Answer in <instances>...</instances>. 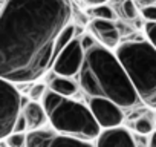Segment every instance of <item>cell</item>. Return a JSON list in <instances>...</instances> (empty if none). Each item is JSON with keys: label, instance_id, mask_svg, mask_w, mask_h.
I'll return each instance as SVG.
<instances>
[{"label": "cell", "instance_id": "1", "mask_svg": "<svg viewBox=\"0 0 156 147\" xmlns=\"http://www.w3.org/2000/svg\"><path fill=\"white\" fill-rule=\"evenodd\" d=\"M69 0H5L0 9V78L32 83L49 69L55 40L69 25Z\"/></svg>", "mask_w": 156, "mask_h": 147}, {"label": "cell", "instance_id": "2", "mask_svg": "<svg viewBox=\"0 0 156 147\" xmlns=\"http://www.w3.org/2000/svg\"><path fill=\"white\" fill-rule=\"evenodd\" d=\"M80 86L87 97L107 98L122 109L139 104V97L116 54L97 43L84 52Z\"/></svg>", "mask_w": 156, "mask_h": 147}, {"label": "cell", "instance_id": "3", "mask_svg": "<svg viewBox=\"0 0 156 147\" xmlns=\"http://www.w3.org/2000/svg\"><path fill=\"white\" fill-rule=\"evenodd\" d=\"M115 54L139 100L156 109V48L148 40H127L116 46Z\"/></svg>", "mask_w": 156, "mask_h": 147}, {"label": "cell", "instance_id": "4", "mask_svg": "<svg viewBox=\"0 0 156 147\" xmlns=\"http://www.w3.org/2000/svg\"><path fill=\"white\" fill-rule=\"evenodd\" d=\"M49 123L57 133L81 138L86 141L97 139L101 127L97 123L89 106L63 97V100L48 113Z\"/></svg>", "mask_w": 156, "mask_h": 147}, {"label": "cell", "instance_id": "5", "mask_svg": "<svg viewBox=\"0 0 156 147\" xmlns=\"http://www.w3.org/2000/svg\"><path fill=\"white\" fill-rule=\"evenodd\" d=\"M22 112V95L16 84L0 78V141L12 133L14 123Z\"/></svg>", "mask_w": 156, "mask_h": 147}, {"label": "cell", "instance_id": "6", "mask_svg": "<svg viewBox=\"0 0 156 147\" xmlns=\"http://www.w3.org/2000/svg\"><path fill=\"white\" fill-rule=\"evenodd\" d=\"M84 49L81 46L80 38H73L52 61V70L55 75L61 77H73L80 74L83 61H84Z\"/></svg>", "mask_w": 156, "mask_h": 147}, {"label": "cell", "instance_id": "7", "mask_svg": "<svg viewBox=\"0 0 156 147\" xmlns=\"http://www.w3.org/2000/svg\"><path fill=\"white\" fill-rule=\"evenodd\" d=\"M87 106L92 110L97 123L100 124V127L103 130L119 127L122 120H124L122 107L118 106L116 103L107 100V98L89 97L87 98Z\"/></svg>", "mask_w": 156, "mask_h": 147}, {"label": "cell", "instance_id": "8", "mask_svg": "<svg viewBox=\"0 0 156 147\" xmlns=\"http://www.w3.org/2000/svg\"><path fill=\"white\" fill-rule=\"evenodd\" d=\"M90 34L97 38V41L109 49H116L119 45V31L118 26L113 23V20H103V19H94L89 25Z\"/></svg>", "mask_w": 156, "mask_h": 147}, {"label": "cell", "instance_id": "9", "mask_svg": "<svg viewBox=\"0 0 156 147\" xmlns=\"http://www.w3.org/2000/svg\"><path fill=\"white\" fill-rule=\"evenodd\" d=\"M95 147H136V144L130 132L119 126L115 129L101 130Z\"/></svg>", "mask_w": 156, "mask_h": 147}, {"label": "cell", "instance_id": "10", "mask_svg": "<svg viewBox=\"0 0 156 147\" xmlns=\"http://www.w3.org/2000/svg\"><path fill=\"white\" fill-rule=\"evenodd\" d=\"M22 113L25 115L26 118V123H28V130H37V129H41L46 121L49 120L48 118V113L43 107V104H40L38 101H29L23 109H22Z\"/></svg>", "mask_w": 156, "mask_h": 147}, {"label": "cell", "instance_id": "11", "mask_svg": "<svg viewBox=\"0 0 156 147\" xmlns=\"http://www.w3.org/2000/svg\"><path fill=\"white\" fill-rule=\"evenodd\" d=\"M49 89H52L54 92L60 94L61 97L69 98V97H72V95L76 94L78 86H76V83H75L70 77L55 75V77L51 80V83H49Z\"/></svg>", "mask_w": 156, "mask_h": 147}, {"label": "cell", "instance_id": "12", "mask_svg": "<svg viewBox=\"0 0 156 147\" xmlns=\"http://www.w3.org/2000/svg\"><path fill=\"white\" fill-rule=\"evenodd\" d=\"M48 147H94V145H92L90 141L58 133V135L52 136V139H51Z\"/></svg>", "mask_w": 156, "mask_h": 147}, {"label": "cell", "instance_id": "13", "mask_svg": "<svg viewBox=\"0 0 156 147\" xmlns=\"http://www.w3.org/2000/svg\"><path fill=\"white\" fill-rule=\"evenodd\" d=\"M54 135L55 130H31L26 135V147H48Z\"/></svg>", "mask_w": 156, "mask_h": 147}, {"label": "cell", "instance_id": "14", "mask_svg": "<svg viewBox=\"0 0 156 147\" xmlns=\"http://www.w3.org/2000/svg\"><path fill=\"white\" fill-rule=\"evenodd\" d=\"M75 38V26L73 25H66L64 28H63V31L60 32V35L57 37V40H55V48H54V58L72 41ZM54 61V60H52Z\"/></svg>", "mask_w": 156, "mask_h": 147}, {"label": "cell", "instance_id": "15", "mask_svg": "<svg viewBox=\"0 0 156 147\" xmlns=\"http://www.w3.org/2000/svg\"><path fill=\"white\" fill-rule=\"evenodd\" d=\"M89 14L94 19H103V20H113L115 19V13L112 8H109L107 5H98V6H92L89 9Z\"/></svg>", "mask_w": 156, "mask_h": 147}, {"label": "cell", "instance_id": "16", "mask_svg": "<svg viewBox=\"0 0 156 147\" xmlns=\"http://www.w3.org/2000/svg\"><path fill=\"white\" fill-rule=\"evenodd\" d=\"M135 132L139 133V135H148V133H153V123L148 117H139L136 121H135Z\"/></svg>", "mask_w": 156, "mask_h": 147}, {"label": "cell", "instance_id": "17", "mask_svg": "<svg viewBox=\"0 0 156 147\" xmlns=\"http://www.w3.org/2000/svg\"><path fill=\"white\" fill-rule=\"evenodd\" d=\"M121 11H122V16L129 20H133L138 17V5L135 3V0H122Z\"/></svg>", "mask_w": 156, "mask_h": 147}, {"label": "cell", "instance_id": "18", "mask_svg": "<svg viewBox=\"0 0 156 147\" xmlns=\"http://www.w3.org/2000/svg\"><path fill=\"white\" fill-rule=\"evenodd\" d=\"M5 142L8 147H26V133L12 132L5 138Z\"/></svg>", "mask_w": 156, "mask_h": 147}, {"label": "cell", "instance_id": "19", "mask_svg": "<svg viewBox=\"0 0 156 147\" xmlns=\"http://www.w3.org/2000/svg\"><path fill=\"white\" fill-rule=\"evenodd\" d=\"M46 91L48 89H46V86L43 83H37V84L31 86V89H29V98L32 101H38V100L43 98V95H44Z\"/></svg>", "mask_w": 156, "mask_h": 147}, {"label": "cell", "instance_id": "20", "mask_svg": "<svg viewBox=\"0 0 156 147\" xmlns=\"http://www.w3.org/2000/svg\"><path fill=\"white\" fill-rule=\"evenodd\" d=\"M145 34H147V40L156 48V22L145 23Z\"/></svg>", "mask_w": 156, "mask_h": 147}, {"label": "cell", "instance_id": "21", "mask_svg": "<svg viewBox=\"0 0 156 147\" xmlns=\"http://www.w3.org/2000/svg\"><path fill=\"white\" fill-rule=\"evenodd\" d=\"M26 130H28V123H26L25 115L20 112V113H19V117H17V120H16V123H14V129H12V132L25 133Z\"/></svg>", "mask_w": 156, "mask_h": 147}, {"label": "cell", "instance_id": "22", "mask_svg": "<svg viewBox=\"0 0 156 147\" xmlns=\"http://www.w3.org/2000/svg\"><path fill=\"white\" fill-rule=\"evenodd\" d=\"M141 14L147 22H156V5H150L145 8H141Z\"/></svg>", "mask_w": 156, "mask_h": 147}, {"label": "cell", "instance_id": "23", "mask_svg": "<svg viewBox=\"0 0 156 147\" xmlns=\"http://www.w3.org/2000/svg\"><path fill=\"white\" fill-rule=\"evenodd\" d=\"M81 46H83V49L84 51H87V49H90L94 45H97L98 41H97V38L92 35V34H86V35H81Z\"/></svg>", "mask_w": 156, "mask_h": 147}, {"label": "cell", "instance_id": "24", "mask_svg": "<svg viewBox=\"0 0 156 147\" xmlns=\"http://www.w3.org/2000/svg\"><path fill=\"white\" fill-rule=\"evenodd\" d=\"M83 2L87 5V6H98V5H106L109 0H83Z\"/></svg>", "mask_w": 156, "mask_h": 147}, {"label": "cell", "instance_id": "25", "mask_svg": "<svg viewBox=\"0 0 156 147\" xmlns=\"http://www.w3.org/2000/svg\"><path fill=\"white\" fill-rule=\"evenodd\" d=\"M135 3L141 8H145V6H150V5H154L156 0H135Z\"/></svg>", "mask_w": 156, "mask_h": 147}, {"label": "cell", "instance_id": "26", "mask_svg": "<svg viewBox=\"0 0 156 147\" xmlns=\"http://www.w3.org/2000/svg\"><path fill=\"white\" fill-rule=\"evenodd\" d=\"M148 147H156V130L151 133V136L148 139Z\"/></svg>", "mask_w": 156, "mask_h": 147}]
</instances>
